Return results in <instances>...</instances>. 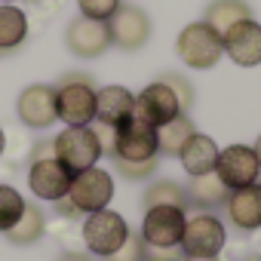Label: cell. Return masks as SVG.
I'll return each instance as SVG.
<instances>
[{
  "label": "cell",
  "mask_w": 261,
  "mask_h": 261,
  "mask_svg": "<svg viewBox=\"0 0 261 261\" xmlns=\"http://www.w3.org/2000/svg\"><path fill=\"white\" fill-rule=\"evenodd\" d=\"M95 80L89 74H65L56 83V111L65 126H92L95 123Z\"/></svg>",
  "instance_id": "1"
},
{
  "label": "cell",
  "mask_w": 261,
  "mask_h": 261,
  "mask_svg": "<svg viewBox=\"0 0 261 261\" xmlns=\"http://www.w3.org/2000/svg\"><path fill=\"white\" fill-rule=\"evenodd\" d=\"M53 157L71 172H83V169H92L101 157V142L95 136L92 126H68L53 139Z\"/></svg>",
  "instance_id": "2"
},
{
  "label": "cell",
  "mask_w": 261,
  "mask_h": 261,
  "mask_svg": "<svg viewBox=\"0 0 261 261\" xmlns=\"http://www.w3.org/2000/svg\"><path fill=\"white\" fill-rule=\"evenodd\" d=\"M175 53L188 68L209 71L221 62L224 43H221V34H215L206 22H191L181 28V34L175 40Z\"/></svg>",
  "instance_id": "3"
},
{
  "label": "cell",
  "mask_w": 261,
  "mask_h": 261,
  "mask_svg": "<svg viewBox=\"0 0 261 261\" xmlns=\"http://www.w3.org/2000/svg\"><path fill=\"white\" fill-rule=\"evenodd\" d=\"M126 237H129V224L114 209H98V212L86 215V221H83V243L98 258L114 255L126 243Z\"/></svg>",
  "instance_id": "4"
},
{
  "label": "cell",
  "mask_w": 261,
  "mask_h": 261,
  "mask_svg": "<svg viewBox=\"0 0 261 261\" xmlns=\"http://www.w3.org/2000/svg\"><path fill=\"white\" fill-rule=\"evenodd\" d=\"M68 200H71V206L80 215H92L98 209H108V203L114 200V178H111V172H105L98 166L77 172L71 178Z\"/></svg>",
  "instance_id": "5"
},
{
  "label": "cell",
  "mask_w": 261,
  "mask_h": 261,
  "mask_svg": "<svg viewBox=\"0 0 261 261\" xmlns=\"http://www.w3.org/2000/svg\"><path fill=\"white\" fill-rule=\"evenodd\" d=\"M111 46H120L123 53H136L151 40V16L142 7L120 4V10L108 19Z\"/></svg>",
  "instance_id": "6"
},
{
  "label": "cell",
  "mask_w": 261,
  "mask_h": 261,
  "mask_svg": "<svg viewBox=\"0 0 261 261\" xmlns=\"http://www.w3.org/2000/svg\"><path fill=\"white\" fill-rule=\"evenodd\" d=\"M151 160L157 154V129L129 117L120 126H114V154L111 160Z\"/></svg>",
  "instance_id": "7"
},
{
  "label": "cell",
  "mask_w": 261,
  "mask_h": 261,
  "mask_svg": "<svg viewBox=\"0 0 261 261\" xmlns=\"http://www.w3.org/2000/svg\"><path fill=\"white\" fill-rule=\"evenodd\" d=\"M185 209H175V206H154V209H145V221H142V240L145 246H154V249H175L181 243V233H185Z\"/></svg>",
  "instance_id": "8"
},
{
  "label": "cell",
  "mask_w": 261,
  "mask_h": 261,
  "mask_svg": "<svg viewBox=\"0 0 261 261\" xmlns=\"http://www.w3.org/2000/svg\"><path fill=\"white\" fill-rule=\"evenodd\" d=\"M224 243H227V230L221 218H215L212 212H200L185 221V233L178 246L181 255H218Z\"/></svg>",
  "instance_id": "9"
},
{
  "label": "cell",
  "mask_w": 261,
  "mask_h": 261,
  "mask_svg": "<svg viewBox=\"0 0 261 261\" xmlns=\"http://www.w3.org/2000/svg\"><path fill=\"white\" fill-rule=\"evenodd\" d=\"M215 175L224 181L227 191L246 188V185H255V181H258L261 163H258V157H255V151H252L249 145H230V148L218 151Z\"/></svg>",
  "instance_id": "10"
},
{
  "label": "cell",
  "mask_w": 261,
  "mask_h": 261,
  "mask_svg": "<svg viewBox=\"0 0 261 261\" xmlns=\"http://www.w3.org/2000/svg\"><path fill=\"white\" fill-rule=\"evenodd\" d=\"M65 46L77 56V59H98L111 49V31H108V22H98V19H86V16H77L68 22V31H65Z\"/></svg>",
  "instance_id": "11"
},
{
  "label": "cell",
  "mask_w": 261,
  "mask_h": 261,
  "mask_svg": "<svg viewBox=\"0 0 261 261\" xmlns=\"http://www.w3.org/2000/svg\"><path fill=\"white\" fill-rule=\"evenodd\" d=\"M178 114H181V105H178L175 92H172L163 80L148 83V86L136 95L133 117L142 120V123H148V126H154V129L163 126V123H169V120L178 117Z\"/></svg>",
  "instance_id": "12"
},
{
  "label": "cell",
  "mask_w": 261,
  "mask_h": 261,
  "mask_svg": "<svg viewBox=\"0 0 261 261\" xmlns=\"http://www.w3.org/2000/svg\"><path fill=\"white\" fill-rule=\"evenodd\" d=\"M16 114L22 120V126L28 129H49L59 120L56 111V86L49 83H31L22 89L19 101H16Z\"/></svg>",
  "instance_id": "13"
},
{
  "label": "cell",
  "mask_w": 261,
  "mask_h": 261,
  "mask_svg": "<svg viewBox=\"0 0 261 261\" xmlns=\"http://www.w3.org/2000/svg\"><path fill=\"white\" fill-rule=\"evenodd\" d=\"M71 178H74V175H71L56 157H49V160H34L31 169H28V188H31V194H34L37 200H49V203L68 197Z\"/></svg>",
  "instance_id": "14"
},
{
  "label": "cell",
  "mask_w": 261,
  "mask_h": 261,
  "mask_svg": "<svg viewBox=\"0 0 261 261\" xmlns=\"http://www.w3.org/2000/svg\"><path fill=\"white\" fill-rule=\"evenodd\" d=\"M221 209L237 230H243V233L258 230L261 227V185L255 181L246 188H233Z\"/></svg>",
  "instance_id": "15"
},
{
  "label": "cell",
  "mask_w": 261,
  "mask_h": 261,
  "mask_svg": "<svg viewBox=\"0 0 261 261\" xmlns=\"http://www.w3.org/2000/svg\"><path fill=\"white\" fill-rule=\"evenodd\" d=\"M221 43H224V56H230V62H237L240 68L261 65V25L255 19L233 25L221 37Z\"/></svg>",
  "instance_id": "16"
},
{
  "label": "cell",
  "mask_w": 261,
  "mask_h": 261,
  "mask_svg": "<svg viewBox=\"0 0 261 261\" xmlns=\"http://www.w3.org/2000/svg\"><path fill=\"white\" fill-rule=\"evenodd\" d=\"M136 95L126 86H101L95 89V123L105 126H120L123 120L133 117Z\"/></svg>",
  "instance_id": "17"
},
{
  "label": "cell",
  "mask_w": 261,
  "mask_h": 261,
  "mask_svg": "<svg viewBox=\"0 0 261 261\" xmlns=\"http://www.w3.org/2000/svg\"><path fill=\"white\" fill-rule=\"evenodd\" d=\"M178 160H181V166H185V172H188L191 178H194V175H206V172H215L218 145H215L209 136H203V133H194V136L185 142V148H181Z\"/></svg>",
  "instance_id": "18"
},
{
  "label": "cell",
  "mask_w": 261,
  "mask_h": 261,
  "mask_svg": "<svg viewBox=\"0 0 261 261\" xmlns=\"http://www.w3.org/2000/svg\"><path fill=\"white\" fill-rule=\"evenodd\" d=\"M185 191H188L191 209H200V212H215V209H221L224 200H227V194H230V191L224 188V181H221L215 172L194 175Z\"/></svg>",
  "instance_id": "19"
},
{
  "label": "cell",
  "mask_w": 261,
  "mask_h": 261,
  "mask_svg": "<svg viewBox=\"0 0 261 261\" xmlns=\"http://www.w3.org/2000/svg\"><path fill=\"white\" fill-rule=\"evenodd\" d=\"M246 19H252V7L246 4V0H212V4L206 7V16H203V22L221 37L233 25H240Z\"/></svg>",
  "instance_id": "20"
},
{
  "label": "cell",
  "mask_w": 261,
  "mask_h": 261,
  "mask_svg": "<svg viewBox=\"0 0 261 261\" xmlns=\"http://www.w3.org/2000/svg\"><path fill=\"white\" fill-rule=\"evenodd\" d=\"M28 40V16L16 4H0V53H13Z\"/></svg>",
  "instance_id": "21"
},
{
  "label": "cell",
  "mask_w": 261,
  "mask_h": 261,
  "mask_svg": "<svg viewBox=\"0 0 261 261\" xmlns=\"http://www.w3.org/2000/svg\"><path fill=\"white\" fill-rule=\"evenodd\" d=\"M194 133H197V126H194V120H191L188 114L172 117L169 123L157 126V154L178 157V154H181V148H185V142H188Z\"/></svg>",
  "instance_id": "22"
},
{
  "label": "cell",
  "mask_w": 261,
  "mask_h": 261,
  "mask_svg": "<svg viewBox=\"0 0 261 261\" xmlns=\"http://www.w3.org/2000/svg\"><path fill=\"white\" fill-rule=\"evenodd\" d=\"M43 233H46V215H43V209H40L37 203H25V212H22V218L7 230V240H10L13 246H31V243H37Z\"/></svg>",
  "instance_id": "23"
},
{
  "label": "cell",
  "mask_w": 261,
  "mask_h": 261,
  "mask_svg": "<svg viewBox=\"0 0 261 261\" xmlns=\"http://www.w3.org/2000/svg\"><path fill=\"white\" fill-rule=\"evenodd\" d=\"M142 206L145 209H154V206H175V209H191V200H188V191L169 178H157L145 188V197H142Z\"/></svg>",
  "instance_id": "24"
},
{
  "label": "cell",
  "mask_w": 261,
  "mask_h": 261,
  "mask_svg": "<svg viewBox=\"0 0 261 261\" xmlns=\"http://www.w3.org/2000/svg\"><path fill=\"white\" fill-rule=\"evenodd\" d=\"M25 197L13 185H0V233H7L25 212Z\"/></svg>",
  "instance_id": "25"
},
{
  "label": "cell",
  "mask_w": 261,
  "mask_h": 261,
  "mask_svg": "<svg viewBox=\"0 0 261 261\" xmlns=\"http://www.w3.org/2000/svg\"><path fill=\"white\" fill-rule=\"evenodd\" d=\"M157 166H160V157H151V160H117L114 157V169L126 181H148L157 172Z\"/></svg>",
  "instance_id": "26"
},
{
  "label": "cell",
  "mask_w": 261,
  "mask_h": 261,
  "mask_svg": "<svg viewBox=\"0 0 261 261\" xmlns=\"http://www.w3.org/2000/svg\"><path fill=\"white\" fill-rule=\"evenodd\" d=\"M145 258H148V246H145L142 233H133V230H129L126 243H123L114 255H108L105 261H145Z\"/></svg>",
  "instance_id": "27"
},
{
  "label": "cell",
  "mask_w": 261,
  "mask_h": 261,
  "mask_svg": "<svg viewBox=\"0 0 261 261\" xmlns=\"http://www.w3.org/2000/svg\"><path fill=\"white\" fill-rule=\"evenodd\" d=\"M123 0H77V10L80 16L86 19H98V22H108L117 10H120Z\"/></svg>",
  "instance_id": "28"
},
{
  "label": "cell",
  "mask_w": 261,
  "mask_h": 261,
  "mask_svg": "<svg viewBox=\"0 0 261 261\" xmlns=\"http://www.w3.org/2000/svg\"><path fill=\"white\" fill-rule=\"evenodd\" d=\"M172 92H175V98H178V105H181V114H188L191 108H194V86H191V80L188 77H181V74H163L160 77Z\"/></svg>",
  "instance_id": "29"
},
{
  "label": "cell",
  "mask_w": 261,
  "mask_h": 261,
  "mask_svg": "<svg viewBox=\"0 0 261 261\" xmlns=\"http://www.w3.org/2000/svg\"><path fill=\"white\" fill-rule=\"evenodd\" d=\"M53 157V139H40L34 148H31V163L34 160H49Z\"/></svg>",
  "instance_id": "30"
},
{
  "label": "cell",
  "mask_w": 261,
  "mask_h": 261,
  "mask_svg": "<svg viewBox=\"0 0 261 261\" xmlns=\"http://www.w3.org/2000/svg\"><path fill=\"white\" fill-rule=\"evenodd\" d=\"M56 261H95L92 255H86V252H62Z\"/></svg>",
  "instance_id": "31"
},
{
  "label": "cell",
  "mask_w": 261,
  "mask_h": 261,
  "mask_svg": "<svg viewBox=\"0 0 261 261\" xmlns=\"http://www.w3.org/2000/svg\"><path fill=\"white\" fill-rule=\"evenodd\" d=\"M181 261H218V255H181Z\"/></svg>",
  "instance_id": "32"
},
{
  "label": "cell",
  "mask_w": 261,
  "mask_h": 261,
  "mask_svg": "<svg viewBox=\"0 0 261 261\" xmlns=\"http://www.w3.org/2000/svg\"><path fill=\"white\" fill-rule=\"evenodd\" d=\"M4 151H7V133H4V126H0V157H4Z\"/></svg>",
  "instance_id": "33"
},
{
  "label": "cell",
  "mask_w": 261,
  "mask_h": 261,
  "mask_svg": "<svg viewBox=\"0 0 261 261\" xmlns=\"http://www.w3.org/2000/svg\"><path fill=\"white\" fill-rule=\"evenodd\" d=\"M252 151H255V157H258V163H261V136H258V142L252 145Z\"/></svg>",
  "instance_id": "34"
},
{
  "label": "cell",
  "mask_w": 261,
  "mask_h": 261,
  "mask_svg": "<svg viewBox=\"0 0 261 261\" xmlns=\"http://www.w3.org/2000/svg\"><path fill=\"white\" fill-rule=\"evenodd\" d=\"M0 4H16V0H0Z\"/></svg>",
  "instance_id": "35"
},
{
  "label": "cell",
  "mask_w": 261,
  "mask_h": 261,
  "mask_svg": "<svg viewBox=\"0 0 261 261\" xmlns=\"http://www.w3.org/2000/svg\"><path fill=\"white\" fill-rule=\"evenodd\" d=\"M249 261H261V255H255V258H249Z\"/></svg>",
  "instance_id": "36"
},
{
  "label": "cell",
  "mask_w": 261,
  "mask_h": 261,
  "mask_svg": "<svg viewBox=\"0 0 261 261\" xmlns=\"http://www.w3.org/2000/svg\"><path fill=\"white\" fill-rule=\"evenodd\" d=\"M145 261H148V258H145ZM178 261H181V258H178Z\"/></svg>",
  "instance_id": "37"
}]
</instances>
